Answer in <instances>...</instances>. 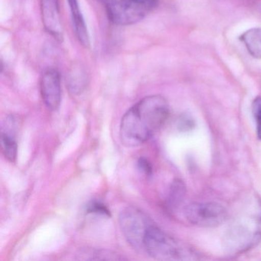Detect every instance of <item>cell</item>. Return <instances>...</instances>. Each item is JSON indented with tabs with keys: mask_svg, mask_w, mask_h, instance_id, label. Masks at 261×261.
Instances as JSON below:
<instances>
[{
	"mask_svg": "<svg viewBox=\"0 0 261 261\" xmlns=\"http://www.w3.org/2000/svg\"><path fill=\"white\" fill-rule=\"evenodd\" d=\"M40 8L45 31L61 42L63 39V27L59 0H40Z\"/></svg>",
	"mask_w": 261,
	"mask_h": 261,
	"instance_id": "obj_8",
	"label": "cell"
},
{
	"mask_svg": "<svg viewBox=\"0 0 261 261\" xmlns=\"http://www.w3.org/2000/svg\"><path fill=\"white\" fill-rule=\"evenodd\" d=\"M160 4V0H108L110 21L119 27L134 25L144 19Z\"/></svg>",
	"mask_w": 261,
	"mask_h": 261,
	"instance_id": "obj_3",
	"label": "cell"
},
{
	"mask_svg": "<svg viewBox=\"0 0 261 261\" xmlns=\"http://www.w3.org/2000/svg\"><path fill=\"white\" fill-rule=\"evenodd\" d=\"M152 220L140 209L127 207L120 213L119 224L128 244L138 251L143 252V240Z\"/></svg>",
	"mask_w": 261,
	"mask_h": 261,
	"instance_id": "obj_4",
	"label": "cell"
},
{
	"mask_svg": "<svg viewBox=\"0 0 261 261\" xmlns=\"http://www.w3.org/2000/svg\"><path fill=\"white\" fill-rule=\"evenodd\" d=\"M1 147L6 159L10 163H14L17 157V142L15 137L14 130L6 129L1 134Z\"/></svg>",
	"mask_w": 261,
	"mask_h": 261,
	"instance_id": "obj_11",
	"label": "cell"
},
{
	"mask_svg": "<svg viewBox=\"0 0 261 261\" xmlns=\"http://www.w3.org/2000/svg\"><path fill=\"white\" fill-rule=\"evenodd\" d=\"M88 82L86 73L82 68H73L67 77V83L72 94H79L85 89Z\"/></svg>",
	"mask_w": 261,
	"mask_h": 261,
	"instance_id": "obj_12",
	"label": "cell"
},
{
	"mask_svg": "<svg viewBox=\"0 0 261 261\" xmlns=\"http://www.w3.org/2000/svg\"><path fill=\"white\" fill-rule=\"evenodd\" d=\"M252 57L261 59V29L253 28L243 33L239 38Z\"/></svg>",
	"mask_w": 261,
	"mask_h": 261,
	"instance_id": "obj_10",
	"label": "cell"
},
{
	"mask_svg": "<svg viewBox=\"0 0 261 261\" xmlns=\"http://www.w3.org/2000/svg\"><path fill=\"white\" fill-rule=\"evenodd\" d=\"M72 19L73 27L77 40L85 48L90 46V36L77 0H68Z\"/></svg>",
	"mask_w": 261,
	"mask_h": 261,
	"instance_id": "obj_9",
	"label": "cell"
},
{
	"mask_svg": "<svg viewBox=\"0 0 261 261\" xmlns=\"http://www.w3.org/2000/svg\"><path fill=\"white\" fill-rule=\"evenodd\" d=\"M169 115V103L163 96L150 95L141 99L122 117L121 143L127 147L143 145L163 126Z\"/></svg>",
	"mask_w": 261,
	"mask_h": 261,
	"instance_id": "obj_1",
	"label": "cell"
},
{
	"mask_svg": "<svg viewBox=\"0 0 261 261\" xmlns=\"http://www.w3.org/2000/svg\"><path fill=\"white\" fill-rule=\"evenodd\" d=\"M143 252L160 260H189L196 259L192 248L164 230L151 224L143 240Z\"/></svg>",
	"mask_w": 261,
	"mask_h": 261,
	"instance_id": "obj_2",
	"label": "cell"
},
{
	"mask_svg": "<svg viewBox=\"0 0 261 261\" xmlns=\"http://www.w3.org/2000/svg\"><path fill=\"white\" fill-rule=\"evenodd\" d=\"M186 219L194 225L213 227L221 225L227 218V212L217 202L191 203L183 211Z\"/></svg>",
	"mask_w": 261,
	"mask_h": 261,
	"instance_id": "obj_5",
	"label": "cell"
},
{
	"mask_svg": "<svg viewBox=\"0 0 261 261\" xmlns=\"http://www.w3.org/2000/svg\"><path fill=\"white\" fill-rule=\"evenodd\" d=\"M40 91L45 106L53 111L59 109L62 101V82L56 68H48L44 71L41 77Z\"/></svg>",
	"mask_w": 261,
	"mask_h": 261,
	"instance_id": "obj_7",
	"label": "cell"
},
{
	"mask_svg": "<svg viewBox=\"0 0 261 261\" xmlns=\"http://www.w3.org/2000/svg\"><path fill=\"white\" fill-rule=\"evenodd\" d=\"M252 111L256 125V134L258 138L261 140V97H257L254 99L252 103Z\"/></svg>",
	"mask_w": 261,
	"mask_h": 261,
	"instance_id": "obj_15",
	"label": "cell"
},
{
	"mask_svg": "<svg viewBox=\"0 0 261 261\" xmlns=\"http://www.w3.org/2000/svg\"><path fill=\"white\" fill-rule=\"evenodd\" d=\"M261 235V216L242 217L229 230L227 244L233 250H247L258 241Z\"/></svg>",
	"mask_w": 261,
	"mask_h": 261,
	"instance_id": "obj_6",
	"label": "cell"
},
{
	"mask_svg": "<svg viewBox=\"0 0 261 261\" xmlns=\"http://www.w3.org/2000/svg\"><path fill=\"white\" fill-rule=\"evenodd\" d=\"M137 166H138V169L146 175H149L152 174V166H151L150 163L144 157H140L139 159L138 162H137Z\"/></svg>",
	"mask_w": 261,
	"mask_h": 261,
	"instance_id": "obj_16",
	"label": "cell"
},
{
	"mask_svg": "<svg viewBox=\"0 0 261 261\" xmlns=\"http://www.w3.org/2000/svg\"><path fill=\"white\" fill-rule=\"evenodd\" d=\"M88 213L95 214V215H103L110 217L111 215L108 207L100 201H92L87 206Z\"/></svg>",
	"mask_w": 261,
	"mask_h": 261,
	"instance_id": "obj_14",
	"label": "cell"
},
{
	"mask_svg": "<svg viewBox=\"0 0 261 261\" xmlns=\"http://www.w3.org/2000/svg\"><path fill=\"white\" fill-rule=\"evenodd\" d=\"M82 256H91L88 259H121L122 258L116 256L115 253L107 250H88L83 251ZM86 258V257H85Z\"/></svg>",
	"mask_w": 261,
	"mask_h": 261,
	"instance_id": "obj_13",
	"label": "cell"
}]
</instances>
